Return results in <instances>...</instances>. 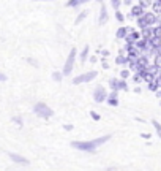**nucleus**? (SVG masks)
Masks as SVG:
<instances>
[{"mask_svg":"<svg viewBox=\"0 0 161 171\" xmlns=\"http://www.w3.org/2000/svg\"><path fill=\"white\" fill-rule=\"evenodd\" d=\"M111 139V135H104L101 138H96V139H92V141H73L71 146L79 149V151H89V152H95L96 147H100L101 144L108 142Z\"/></svg>","mask_w":161,"mask_h":171,"instance_id":"f257e3e1","label":"nucleus"},{"mask_svg":"<svg viewBox=\"0 0 161 171\" xmlns=\"http://www.w3.org/2000/svg\"><path fill=\"white\" fill-rule=\"evenodd\" d=\"M33 112L37 114V116L43 117V119H47V117L54 116V111L49 108L47 105H44V103H37V105H35L33 106Z\"/></svg>","mask_w":161,"mask_h":171,"instance_id":"f03ea898","label":"nucleus"},{"mask_svg":"<svg viewBox=\"0 0 161 171\" xmlns=\"http://www.w3.org/2000/svg\"><path fill=\"white\" fill-rule=\"evenodd\" d=\"M96 71H87V73H82L79 76H76L74 79H73V84H82V82H89V81H92L96 78Z\"/></svg>","mask_w":161,"mask_h":171,"instance_id":"7ed1b4c3","label":"nucleus"},{"mask_svg":"<svg viewBox=\"0 0 161 171\" xmlns=\"http://www.w3.org/2000/svg\"><path fill=\"white\" fill-rule=\"evenodd\" d=\"M74 59H76V48H73L71 51H69V55L66 59V63L63 67V75H69L73 71V67H74Z\"/></svg>","mask_w":161,"mask_h":171,"instance_id":"20e7f679","label":"nucleus"},{"mask_svg":"<svg viewBox=\"0 0 161 171\" xmlns=\"http://www.w3.org/2000/svg\"><path fill=\"white\" fill-rule=\"evenodd\" d=\"M106 98H108V94H106V90H104V87L103 86H98L93 92V100L96 103H103Z\"/></svg>","mask_w":161,"mask_h":171,"instance_id":"39448f33","label":"nucleus"},{"mask_svg":"<svg viewBox=\"0 0 161 171\" xmlns=\"http://www.w3.org/2000/svg\"><path fill=\"white\" fill-rule=\"evenodd\" d=\"M142 19H144V22H145L147 27H152V25H155L158 22V16H155L153 13H144Z\"/></svg>","mask_w":161,"mask_h":171,"instance_id":"423d86ee","label":"nucleus"},{"mask_svg":"<svg viewBox=\"0 0 161 171\" xmlns=\"http://www.w3.org/2000/svg\"><path fill=\"white\" fill-rule=\"evenodd\" d=\"M137 40H141V33H139V32H134V30L130 32L127 37H125V41H127V45H134Z\"/></svg>","mask_w":161,"mask_h":171,"instance_id":"0eeeda50","label":"nucleus"},{"mask_svg":"<svg viewBox=\"0 0 161 171\" xmlns=\"http://www.w3.org/2000/svg\"><path fill=\"white\" fill-rule=\"evenodd\" d=\"M144 10L141 8V6H139V5H134V6H133V8H131V11H130V16L131 18H141V16H144Z\"/></svg>","mask_w":161,"mask_h":171,"instance_id":"6e6552de","label":"nucleus"},{"mask_svg":"<svg viewBox=\"0 0 161 171\" xmlns=\"http://www.w3.org/2000/svg\"><path fill=\"white\" fill-rule=\"evenodd\" d=\"M10 159H11L13 162H16V163H21V165H29V160H27V159H24L22 155L11 154V152H10Z\"/></svg>","mask_w":161,"mask_h":171,"instance_id":"1a4fd4ad","label":"nucleus"},{"mask_svg":"<svg viewBox=\"0 0 161 171\" xmlns=\"http://www.w3.org/2000/svg\"><path fill=\"white\" fill-rule=\"evenodd\" d=\"M98 22H100V25L108 22V10L104 5H101V8H100V21H98Z\"/></svg>","mask_w":161,"mask_h":171,"instance_id":"9d476101","label":"nucleus"},{"mask_svg":"<svg viewBox=\"0 0 161 171\" xmlns=\"http://www.w3.org/2000/svg\"><path fill=\"white\" fill-rule=\"evenodd\" d=\"M153 37V27H145L141 30V38L142 40H150Z\"/></svg>","mask_w":161,"mask_h":171,"instance_id":"9b49d317","label":"nucleus"},{"mask_svg":"<svg viewBox=\"0 0 161 171\" xmlns=\"http://www.w3.org/2000/svg\"><path fill=\"white\" fill-rule=\"evenodd\" d=\"M130 32H133V29H131V27H120V29L117 30V38H118V40H122V38L127 37V35H128Z\"/></svg>","mask_w":161,"mask_h":171,"instance_id":"f8f14e48","label":"nucleus"},{"mask_svg":"<svg viewBox=\"0 0 161 171\" xmlns=\"http://www.w3.org/2000/svg\"><path fill=\"white\" fill-rule=\"evenodd\" d=\"M152 13L155 14V16H161V0H155V2H152Z\"/></svg>","mask_w":161,"mask_h":171,"instance_id":"ddd939ff","label":"nucleus"},{"mask_svg":"<svg viewBox=\"0 0 161 171\" xmlns=\"http://www.w3.org/2000/svg\"><path fill=\"white\" fill-rule=\"evenodd\" d=\"M115 63H117V65H127V63H128V57L123 55V54H120L115 59Z\"/></svg>","mask_w":161,"mask_h":171,"instance_id":"4468645a","label":"nucleus"},{"mask_svg":"<svg viewBox=\"0 0 161 171\" xmlns=\"http://www.w3.org/2000/svg\"><path fill=\"white\" fill-rule=\"evenodd\" d=\"M117 84H118V79H117V78H112V79L109 81V86H111V89H112V92H118Z\"/></svg>","mask_w":161,"mask_h":171,"instance_id":"2eb2a0df","label":"nucleus"},{"mask_svg":"<svg viewBox=\"0 0 161 171\" xmlns=\"http://www.w3.org/2000/svg\"><path fill=\"white\" fill-rule=\"evenodd\" d=\"M117 89H118V90H128V86H127V81H123V79H118V84H117Z\"/></svg>","mask_w":161,"mask_h":171,"instance_id":"dca6fc26","label":"nucleus"},{"mask_svg":"<svg viewBox=\"0 0 161 171\" xmlns=\"http://www.w3.org/2000/svg\"><path fill=\"white\" fill-rule=\"evenodd\" d=\"M89 51H90V49H89V46H85V48L82 49V52H81V60H82V62H85L87 55H89Z\"/></svg>","mask_w":161,"mask_h":171,"instance_id":"f3484780","label":"nucleus"},{"mask_svg":"<svg viewBox=\"0 0 161 171\" xmlns=\"http://www.w3.org/2000/svg\"><path fill=\"white\" fill-rule=\"evenodd\" d=\"M153 37H155V38H159V40H161V27H159V25L153 27Z\"/></svg>","mask_w":161,"mask_h":171,"instance_id":"a211bd4d","label":"nucleus"},{"mask_svg":"<svg viewBox=\"0 0 161 171\" xmlns=\"http://www.w3.org/2000/svg\"><path fill=\"white\" fill-rule=\"evenodd\" d=\"M82 3H84L82 0H69L66 5H68V6H79V5H82Z\"/></svg>","mask_w":161,"mask_h":171,"instance_id":"6ab92c4d","label":"nucleus"},{"mask_svg":"<svg viewBox=\"0 0 161 171\" xmlns=\"http://www.w3.org/2000/svg\"><path fill=\"white\" fill-rule=\"evenodd\" d=\"M84 18H87V11H82V13L79 14V16L76 18V21H74V22H76V24H79V22H81V21H82Z\"/></svg>","mask_w":161,"mask_h":171,"instance_id":"aec40b11","label":"nucleus"},{"mask_svg":"<svg viewBox=\"0 0 161 171\" xmlns=\"http://www.w3.org/2000/svg\"><path fill=\"white\" fill-rule=\"evenodd\" d=\"M158 89H159V87L156 86V82H155V81L149 84V90H152V92H158Z\"/></svg>","mask_w":161,"mask_h":171,"instance_id":"412c9836","label":"nucleus"},{"mask_svg":"<svg viewBox=\"0 0 161 171\" xmlns=\"http://www.w3.org/2000/svg\"><path fill=\"white\" fill-rule=\"evenodd\" d=\"M106 100H108V103H109L111 106H117V105H118V100H117V98H111V97H108Z\"/></svg>","mask_w":161,"mask_h":171,"instance_id":"4be33fe9","label":"nucleus"},{"mask_svg":"<svg viewBox=\"0 0 161 171\" xmlns=\"http://www.w3.org/2000/svg\"><path fill=\"white\" fill-rule=\"evenodd\" d=\"M115 19L118 21V22H123V21H125V16H123L120 11H115Z\"/></svg>","mask_w":161,"mask_h":171,"instance_id":"5701e85b","label":"nucleus"},{"mask_svg":"<svg viewBox=\"0 0 161 171\" xmlns=\"http://www.w3.org/2000/svg\"><path fill=\"white\" fill-rule=\"evenodd\" d=\"M120 76H122V79L125 81V79L130 76V70H122V71H120Z\"/></svg>","mask_w":161,"mask_h":171,"instance_id":"b1692460","label":"nucleus"},{"mask_svg":"<svg viewBox=\"0 0 161 171\" xmlns=\"http://www.w3.org/2000/svg\"><path fill=\"white\" fill-rule=\"evenodd\" d=\"M137 5H139V6H141V8H142V10H145V8H147V6H149V5H152V3H150V2H145V0H141V2H139Z\"/></svg>","mask_w":161,"mask_h":171,"instance_id":"393cba45","label":"nucleus"},{"mask_svg":"<svg viewBox=\"0 0 161 171\" xmlns=\"http://www.w3.org/2000/svg\"><path fill=\"white\" fill-rule=\"evenodd\" d=\"M153 65H155V67H158V68L161 70V57L155 55V62H153Z\"/></svg>","mask_w":161,"mask_h":171,"instance_id":"a878e982","label":"nucleus"},{"mask_svg":"<svg viewBox=\"0 0 161 171\" xmlns=\"http://www.w3.org/2000/svg\"><path fill=\"white\" fill-rule=\"evenodd\" d=\"M111 5H112L114 8H115V10L118 11V6L122 5V2H120V0H112V2H111Z\"/></svg>","mask_w":161,"mask_h":171,"instance_id":"bb28decb","label":"nucleus"},{"mask_svg":"<svg viewBox=\"0 0 161 171\" xmlns=\"http://www.w3.org/2000/svg\"><path fill=\"white\" fill-rule=\"evenodd\" d=\"M152 124H153V127L156 128V132H158V133H161V124H159V122H156V120H152Z\"/></svg>","mask_w":161,"mask_h":171,"instance_id":"cd10ccee","label":"nucleus"},{"mask_svg":"<svg viewBox=\"0 0 161 171\" xmlns=\"http://www.w3.org/2000/svg\"><path fill=\"white\" fill-rule=\"evenodd\" d=\"M90 116H92V119H93V120H100V114L95 112V111H90Z\"/></svg>","mask_w":161,"mask_h":171,"instance_id":"c85d7f7f","label":"nucleus"},{"mask_svg":"<svg viewBox=\"0 0 161 171\" xmlns=\"http://www.w3.org/2000/svg\"><path fill=\"white\" fill-rule=\"evenodd\" d=\"M52 78H54V79H55V81H60V79H62V75L59 73V71H54V75H52Z\"/></svg>","mask_w":161,"mask_h":171,"instance_id":"c756f323","label":"nucleus"},{"mask_svg":"<svg viewBox=\"0 0 161 171\" xmlns=\"http://www.w3.org/2000/svg\"><path fill=\"white\" fill-rule=\"evenodd\" d=\"M133 81H134V82H141L142 79H141V76H139V75H134V76H133Z\"/></svg>","mask_w":161,"mask_h":171,"instance_id":"7c9ffc66","label":"nucleus"},{"mask_svg":"<svg viewBox=\"0 0 161 171\" xmlns=\"http://www.w3.org/2000/svg\"><path fill=\"white\" fill-rule=\"evenodd\" d=\"M141 136H142L144 139H150V136H152V135H150V133H142Z\"/></svg>","mask_w":161,"mask_h":171,"instance_id":"2f4dec72","label":"nucleus"},{"mask_svg":"<svg viewBox=\"0 0 161 171\" xmlns=\"http://www.w3.org/2000/svg\"><path fill=\"white\" fill-rule=\"evenodd\" d=\"M155 55H158V57H161V45H159V48L156 49V54Z\"/></svg>","mask_w":161,"mask_h":171,"instance_id":"473e14b6","label":"nucleus"},{"mask_svg":"<svg viewBox=\"0 0 161 171\" xmlns=\"http://www.w3.org/2000/svg\"><path fill=\"white\" fill-rule=\"evenodd\" d=\"M0 81H6V76L3 73H0Z\"/></svg>","mask_w":161,"mask_h":171,"instance_id":"72a5a7b5","label":"nucleus"},{"mask_svg":"<svg viewBox=\"0 0 161 171\" xmlns=\"http://www.w3.org/2000/svg\"><path fill=\"white\" fill-rule=\"evenodd\" d=\"M14 120H16V122H18L19 125H22V122H21V119H19V117H14Z\"/></svg>","mask_w":161,"mask_h":171,"instance_id":"f704fd0d","label":"nucleus"},{"mask_svg":"<svg viewBox=\"0 0 161 171\" xmlns=\"http://www.w3.org/2000/svg\"><path fill=\"white\" fill-rule=\"evenodd\" d=\"M101 54H103L104 57H106V55H109V51H101Z\"/></svg>","mask_w":161,"mask_h":171,"instance_id":"c9c22d12","label":"nucleus"},{"mask_svg":"<svg viewBox=\"0 0 161 171\" xmlns=\"http://www.w3.org/2000/svg\"><path fill=\"white\" fill-rule=\"evenodd\" d=\"M156 97H159V98H161V90H158V92H156Z\"/></svg>","mask_w":161,"mask_h":171,"instance_id":"e433bc0d","label":"nucleus"}]
</instances>
